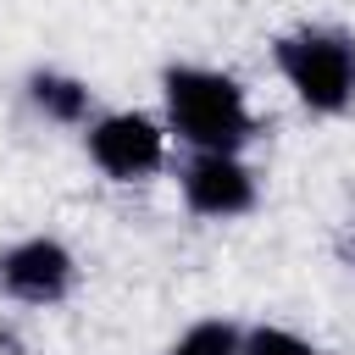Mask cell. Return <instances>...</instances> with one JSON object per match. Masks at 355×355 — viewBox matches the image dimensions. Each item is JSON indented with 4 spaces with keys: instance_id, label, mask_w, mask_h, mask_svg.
Returning <instances> with one entry per match:
<instances>
[{
    "instance_id": "1",
    "label": "cell",
    "mask_w": 355,
    "mask_h": 355,
    "mask_svg": "<svg viewBox=\"0 0 355 355\" xmlns=\"http://www.w3.org/2000/svg\"><path fill=\"white\" fill-rule=\"evenodd\" d=\"M161 94H166V128L189 150L239 155L255 139V111H250L239 78H227L216 67H166L161 72Z\"/></svg>"
},
{
    "instance_id": "2",
    "label": "cell",
    "mask_w": 355,
    "mask_h": 355,
    "mask_svg": "<svg viewBox=\"0 0 355 355\" xmlns=\"http://www.w3.org/2000/svg\"><path fill=\"white\" fill-rule=\"evenodd\" d=\"M272 61L294 100L316 116H344L355 105V33L344 28H294L272 44Z\"/></svg>"
},
{
    "instance_id": "3",
    "label": "cell",
    "mask_w": 355,
    "mask_h": 355,
    "mask_svg": "<svg viewBox=\"0 0 355 355\" xmlns=\"http://www.w3.org/2000/svg\"><path fill=\"white\" fill-rule=\"evenodd\" d=\"M166 133L155 116L144 111H111V116H94L83 144H89V161L111 178V183H139L150 172L166 166Z\"/></svg>"
},
{
    "instance_id": "4",
    "label": "cell",
    "mask_w": 355,
    "mask_h": 355,
    "mask_svg": "<svg viewBox=\"0 0 355 355\" xmlns=\"http://www.w3.org/2000/svg\"><path fill=\"white\" fill-rule=\"evenodd\" d=\"M178 189H183V205L194 216H211V222H233V216L255 211V200H261L255 172L227 150H189Z\"/></svg>"
},
{
    "instance_id": "5",
    "label": "cell",
    "mask_w": 355,
    "mask_h": 355,
    "mask_svg": "<svg viewBox=\"0 0 355 355\" xmlns=\"http://www.w3.org/2000/svg\"><path fill=\"white\" fill-rule=\"evenodd\" d=\"M78 283V261L61 239H17L0 250V288L17 300V305H61Z\"/></svg>"
},
{
    "instance_id": "6",
    "label": "cell",
    "mask_w": 355,
    "mask_h": 355,
    "mask_svg": "<svg viewBox=\"0 0 355 355\" xmlns=\"http://www.w3.org/2000/svg\"><path fill=\"white\" fill-rule=\"evenodd\" d=\"M28 100L44 122H61V128H83L89 122V83L83 78H67V72H33L28 78Z\"/></svg>"
},
{
    "instance_id": "7",
    "label": "cell",
    "mask_w": 355,
    "mask_h": 355,
    "mask_svg": "<svg viewBox=\"0 0 355 355\" xmlns=\"http://www.w3.org/2000/svg\"><path fill=\"white\" fill-rule=\"evenodd\" d=\"M166 355H244V327L227 316H200L166 344Z\"/></svg>"
},
{
    "instance_id": "8",
    "label": "cell",
    "mask_w": 355,
    "mask_h": 355,
    "mask_svg": "<svg viewBox=\"0 0 355 355\" xmlns=\"http://www.w3.org/2000/svg\"><path fill=\"white\" fill-rule=\"evenodd\" d=\"M244 355H327V349L288 327H244Z\"/></svg>"
}]
</instances>
